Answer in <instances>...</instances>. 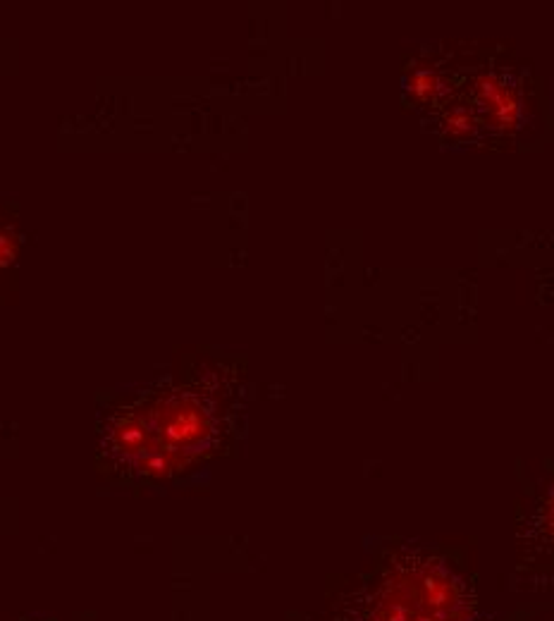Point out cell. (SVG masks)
<instances>
[{
	"label": "cell",
	"instance_id": "6da1fadb",
	"mask_svg": "<svg viewBox=\"0 0 554 621\" xmlns=\"http://www.w3.org/2000/svg\"><path fill=\"white\" fill-rule=\"evenodd\" d=\"M340 621H476V598L445 559L397 555L354 595Z\"/></svg>",
	"mask_w": 554,
	"mask_h": 621
},
{
	"label": "cell",
	"instance_id": "7a4b0ae2",
	"mask_svg": "<svg viewBox=\"0 0 554 621\" xmlns=\"http://www.w3.org/2000/svg\"><path fill=\"white\" fill-rule=\"evenodd\" d=\"M15 254H17V247H15V242H12V237L0 232V266L10 263L12 258H15Z\"/></svg>",
	"mask_w": 554,
	"mask_h": 621
}]
</instances>
